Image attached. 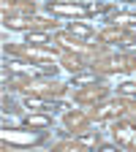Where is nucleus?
<instances>
[{
	"mask_svg": "<svg viewBox=\"0 0 136 152\" xmlns=\"http://www.w3.org/2000/svg\"><path fill=\"white\" fill-rule=\"evenodd\" d=\"M90 65L95 73H128V71H136V57L133 54H112V57H98Z\"/></svg>",
	"mask_w": 136,
	"mask_h": 152,
	"instance_id": "obj_1",
	"label": "nucleus"
},
{
	"mask_svg": "<svg viewBox=\"0 0 136 152\" xmlns=\"http://www.w3.org/2000/svg\"><path fill=\"white\" fill-rule=\"evenodd\" d=\"M54 44H60V49H65V52H74V57H95V54H101V49H95V46H90V44H82V38H74L71 33H57L54 35Z\"/></svg>",
	"mask_w": 136,
	"mask_h": 152,
	"instance_id": "obj_2",
	"label": "nucleus"
},
{
	"mask_svg": "<svg viewBox=\"0 0 136 152\" xmlns=\"http://www.w3.org/2000/svg\"><path fill=\"white\" fill-rule=\"evenodd\" d=\"M125 103L123 101H109V103H98V106H93L87 111V117L90 122H101V120H117L120 114H125Z\"/></svg>",
	"mask_w": 136,
	"mask_h": 152,
	"instance_id": "obj_3",
	"label": "nucleus"
},
{
	"mask_svg": "<svg viewBox=\"0 0 136 152\" xmlns=\"http://www.w3.org/2000/svg\"><path fill=\"white\" fill-rule=\"evenodd\" d=\"M6 52H16V54H22V57H27V60H35L38 65L41 63H49L52 57L57 54V49L54 46H8L6 44Z\"/></svg>",
	"mask_w": 136,
	"mask_h": 152,
	"instance_id": "obj_4",
	"label": "nucleus"
},
{
	"mask_svg": "<svg viewBox=\"0 0 136 152\" xmlns=\"http://www.w3.org/2000/svg\"><path fill=\"white\" fill-rule=\"evenodd\" d=\"M106 95H109V90H106L104 84H90V87L76 90V92H74V101H76V103H93V106H98Z\"/></svg>",
	"mask_w": 136,
	"mask_h": 152,
	"instance_id": "obj_5",
	"label": "nucleus"
},
{
	"mask_svg": "<svg viewBox=\"0 0 136 152\" xmlns=\"http://www.w3.org/2000/svg\"><path fill=\"white\" fill-rule=\"evenodd\" d=\"M3 141L6 144H19V147H30V144H41L44 136L41 133H33V130H14V128H8L3 133Z\"/></svg>",
	"mask_w": 136,
	"mask_h": 152,
	"instance_id": "obj_6",
	"label": "nucleus"
},
{
	"mask_svg": "<svg viewBox=\"0 0 136 152\" xmlns=\"http://www.w3.org/2000/svg\"><path fill=\"white\" fill-rule=\"evenodd\" d=\"M63 122H65V128L74 133V136H79V139H82L85 133L90 130V117H87L85 111H76V109L65 114V117H63Z\"/></svg>",
	"mask_w": 136,
	"mask_h": 152,
	"instance_id": "obj_7",
	"label": "nucleus"
},
{
	"mask_svg": "<svg viewBox=\"0 0 136 152\" xmlns=\"http://www.w3.org/2000/svg\"><path fill=\"white\" fill-rule=\"evenodd\" d=\"M112 139L117 141L120 147H131V141L136 139V125L128 120H117L112 125Z\"/></svg>",
	"mask_w": 136,
	"mask_h": 152,
	"instance_id": "obj_8",
	"label": "nucleus"
},
{
	"mask_svg": "<svg viewBox=\"0 0 136 152\" xmlns=\"http://www.w3.org/2000/svg\"><path fill=\"white\" fill-rule=\"evenodd\" d=\"M98 41H104V44H136V35L114 25V27H106L98 33Z\"/></svg>",
	"mask_w": 136,
	"mask_h": 152,
	"instance_id": "obj_9",
	"label": "nucleus"
},
{
	"mask_svg": "<svg viewBox=\"0 0 136 152\" xmlns=\"http://www.w3.org/2000/svg\"><path fill=\"white\" fill-rule=\"evenodd\" d=\"M46 8L52 14H60V16H87V14H93V8L82 6V3H46Z\"/></svg>",
	"mask_w": 136,
	"mask_h": 152,
	"instance_id": "obj_10",
	"label": "nucleus"
},
{
	"mask_svg": "<svg viewBox=\"0 0 136 152\" xmlns=\"http://www.w3.org/2000/svg\"><path fill=\"white\" fill-rule=\"evenodd\" d=\"M52 152H90V149H87L82 141H76V139H74V141H60V144H54Z\"/></svg>",
	"mask_w": 136,
	"mask_h": 152,
	"instance_id": "obj_11",
	"label": "nucleus"
},
{
	"mask_svg": "<svg viewBox=\"0 0 136 152\" xmlns=\"http://www.w3.org/2000/svg\"><path fill=\"white\" fill-rule=\"evenodd\" d=\"M25 125L27 128H49L52 125V117H46V114H27Z\"/></svg>",
	"mask_w": 136,
	"mask_h": 152,
	"instance_id": "obj_12",
	"label": "nucleus"
},
{
	"mask_svg": "<svg viewBox=\"0 0 136 152\" xmlns=\"http://www.w3.org/2000/svg\"><path fill=\"white\" fill-rule=\"evenodd\" d=\"M68 33H71L74 38H90V35H93V30H90L85 22H74V19H71V25H68Z\"/></svg>",
	"mask_w": 136,
	"mask_h": 152,
	"instance_id": "obj_13",
	"label": "nucleus"
},
{
	"mask_svg": "<svg viewBox=\"0 0 136 152\" xmlns=\"http://www.w3.org/2000/svg\"><path fill=\"white\" fill-rule=\"evenodd\" d=\"M90 84H101L95 73H79V76L74 79V87H90Z\"/></svg>",
	"mask_w": 136,
	"mask_h": 152,
	"instance_id": "obj_14",
	"label": "nucleus"
},
{
	"mask_svg": "<svg viewBox=\"0 0 136 152\" xmlns=\"http://www.w3.org/2000/svg\"><path fill=\"white\" fill-rule=\"evenodd\" d=\"M30 27H41V30H54L57 22L52 19H41V16H30Z\"/></svg>",
	"mask_w": 136,
	"mask_h": 152,
	"instance_id": "obj_15",
	"label": "nucleus"
},
{
	"mask_svg": "<svg viewBox=\"0 0 136 152\" xmlns=\"http://www.w3.org/2000/svg\"><path fill=\"white\" fill-rule=\"evenodd\" d=\"M63 68L71 71V73H79V71L85 68V63L79 60V57H65V60H63Z\"/></svg>",
	"mask_w": 136,
	"mask_h": 152,
	"instance_id": "obj_16",
	"label": "nucleus"
},
{
	"mask_svg": "<svg viewBox=\"0 0 136 152\" xmlns=\"http://www.w3.org/2000/svg\"><path fill=\"white\" fill-rule=\"evenodd\" d=\"M25 106H27V109H33V111H46V109H52L46 101H41V98H30V95H27Z\"/></svg>",
	"mask_w": 136,
	"mask_h": 152,
	"instance_id": "obj_17",
	"label": "nucleus"
},
{
	"mask_svg": "<svg viewBox=\"0 0 136 152\" xmlns=\"http://www.w3.org/2000/svg\"><path fill=\"white\" fill-rule=\"evenodd\" d=\"M27 44H33V46H46L49 49V38L44 33H27Z\"/></svg>",
	"mask_w": 136,
	"mask_h": 152,
	"instance_id": "obj_18",
	"label": "nucleus"
},
{
	"mask_svg": "<svg viewBox=\"0 0 136 152\" xmlns=\"http://www.w3.org/2000/svg\"><path fill=\"white\" fill-rule=\"evenodd\" d=\"M120 95H123V98H133L136 101V82H123L120 84Z\"/></svg>",
	"mask_w": 136,
	"mask_h": 152,
	"instance_id": "obj_19",
	"label": "nucleus"
},
{
	"mask_svg": "<svg viewBox=\"0 0 136 152\" xmlns=\"http://www.w3.org/2000/svg\"><path fill=\"white\" fill-rule=\"evenodd\" d=\"M114 22H117V27H120V25H128V27H136V14H120L117 19H114Z\"/></svg>",
	"mask_w": 136,
	"mask_h": 152,
	"instance_id": "obj_20",
	"label": "nucleus"
},
{
	"mask_svg": "<svg viewBox=\"0 0 136 152\" xmlns=\"http://www.w3.org/2000/svg\"><path fill=\"white\" fill-rule=\"evenodd\" d=\"M14 8H16V11H22V14H27V16H33L35 3H14Z\"/></svg>",
	"mask_w": 136,
	"mask_h": 152,
	"instance_id": "obj_21",
	"label": "nucleus"
},
{
	"mask_svg": "<svg viewBox=\"0 0 136 152\" xmlns=\"http://www.w3.org/2000/svg\"><path fill=\"white\" fill-rule=\"evenodd\" d=\"M98 152H120V149H117V147H109V144H106V147H101Z\"/></svg>",
	"mask_w": 136,
	"mask_h": 152,
	"instance_id": "obj_22",
	"label": "nucleus"
},
{
	"mask_svg": "<svg viewBox=\"0 0 136 152\" xmlns=\"http://www.w3.org/2000/svg\"><path fill=\"white\" fill-rule=\"evenodd\" d=\"M131 149H133V152H136V139H133V141H131Z\"/></svg>",
	"mask_w": 136,
	"mask_h": 152,
	"instance_id": "obj_23",
	"label": "nucleus"
}]
</instances>
